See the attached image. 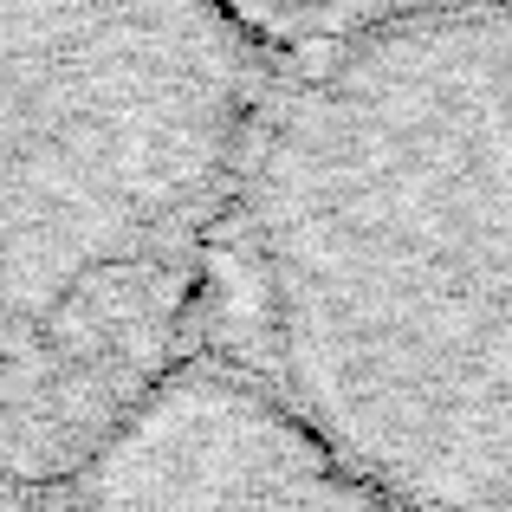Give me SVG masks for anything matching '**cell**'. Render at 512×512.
Returning <instances> with one entry per match:
<instances>
[{"label": "cell", "instance_id": "obj_1", "mask_svg": "<svg viewBox=\"0 0 512 512\" xmlns=\"http://www.w3.org/2000/svg\"><path fill=\"white\" fill-rule=\"evenodd\" d=\"M195 350L415 512H512V0L273 72Z\"/></svg>", "mask_w": 512, "mask_h": 512}, {"label": "cell", "instance_id": "obj_2", "mask_svg": "<svg viewBox=\"0 0 512 512\" xmlns=\"http://www.w3.org/2000/svg\"><path fill=\"white\" fill-rule=\"evenodd\" d=\"M273 72L221 0H0V474L72 480L195 350Z\"/></svg>", "mask_w": 512, "mask_h": 512}, {"label": "cell", "instance_id": "obj_3", "mask_svg": "<svg viewBox=\"0 0 512 512\" xmlns=\"http://www.w3.org/2000/svg\"><path fill=\"white\" fill-rule=\"evenodd\" d=\"M279 65L299 59L312 46H331L344 33H363L376 20H396V13L435 7V0H221Z\"/></svg>", "mask_w": 512, "mask_h": 512}]
</instances>
